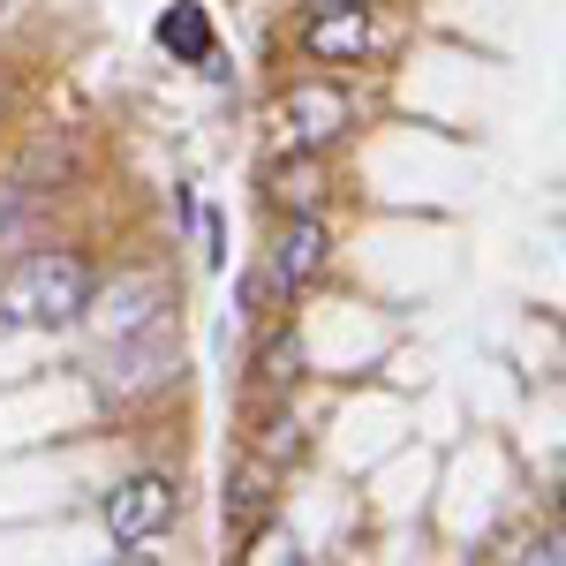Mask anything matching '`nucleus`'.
<instances>
[{"mask_svg": "<svg viewBox=\"0 0 566 566\" xmlns=\"http://www.w3.org/2000/svg\"><path fill=\"white\" fill-rule=\"evenodd\" d=\"M91 310V264L69 250H39L15 264V280L0 287V325L31 333V325H76Z\"/></svg>", "mask_w": 566, "mask_h": 566, "instance_id": "obj_1", "label": "nucleus"}, {"mask_svg": "<svg viewBox=\"0 0 566 566\" xmlns=\"http://www.w3.org/2000/svg\"><path fill=\"white\" fill-rule=\"evenodd\" d=\"M175 378V333H167V317H151V325H136L114 340V370H106V392L114 400H136V392L167 386Z\"/></svg>", "mask_w": 566, "mask_h": 566, "instance_id": "obj_2", "label": "nucleus"}, {"mask_svg": "<svg viewBox=\"0 0 566 566\" xmlns=\"http://www.w3.org/2000/svg\"><path fill=\"white\" fill-rule=\"evenodd\" d=\"M175 476H159V469H144V476L114 483V499H106V528H114V544H151L159 528L175 522Z\"/></svg>", "mask_w": 566, "mask_h": 566, "instance_id": "obj_3", "label": "nucleus"}, {"mask_svg": "<svg viewBox=\"0 0 566 566\" xmlns=\"http://www.w3.org/2000/svg\"><path fill=\"white\" fill-rule=\"evenodd\" d=\"M340 129H348V91L340 84H295L280 98L287 151H325V144H340Z\"/></svg>", "mask_w": 566, "mask_h": 566, "instance_id": "obj_4", "label": "nucleus"}, {"mask_svg": "<svg viewBox=\"0 0 566 566\" xmlns=\"http://www.w3.org/2000/svg\"><path fill=\"white\" fill-rule=\"evenodd\" d=\"M303 53L310 61H363L370 53V15L363 8H317L303 23Z\"/></svg>", "mask_w": 566, "mask_h": 566, "instance_id": "obj_5", "label": "nucleus"}, {"mask_svg": "<svg viewBox=\"0 0 566 566\" xmlns=\"http://www.w3.org/2000/svg\"><path fill=\"white\" fill-rule=\"evenodd\" d=\"M317 264H325V227L303 212L295 227H287V234H280V250H272V272H264V287H272V295H295L310 272H317Z\"/></svg>", "mask_w": 566, "mask_h": 566, "instance_id": "obj_6", "label": "nucleus"}, {"mask_svg": "<svg viewBox=\"0 0 566 566\" xmlns=\"http://www.w3.org/2000/svg\"><path fill=\"white\" fill-rule=\"evenodd\" d=\"M159 45L181 53V61H212V15H205L197 0H175V8L159 15Z\"/></svg>", "mask_w": 566, "mask_h": 566, "instance_id": "obj_7", "label": "nucleus"}, {"mask_svg": "<svg viewBox=\"0 0 566 566\" xmlns=\"http://www.w3.org/2000/svg\"><path fill=\"white\" fill-rule=\"evenodd\" d=\"M317 8H363V0H310V15H317Z\"/></svg>", "mask_w": 566, "mask_h": 566, "instance_id": "obj_8", "label": "nucleus"}]
</instances>
